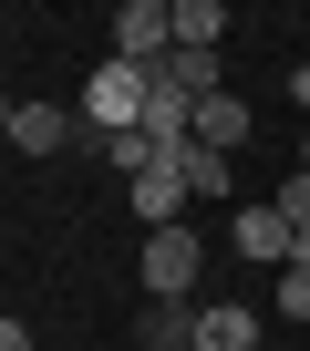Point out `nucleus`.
I'll return each instance as SVG.
<instances>
[{
  "instance_id": "nucleus-8",
  "label": "nucleus",
  "mask_w": 310,
  "mask_h": 351,
  "mask_svg": "<svg viewBox=\"0 0 310 351\" xmlns=\"http://www.w3.org/2000/svg\"><path fill=\"white\" fill-rule=\"evenodd\" d=\"M248 124H259V114H248V93L197 104V145H217V155H238V145H248Z\"/></svg>"
},
{
  "instance_id": "nucleus-15",
  "label": "nucleus",
  "mask_w": 310,
  "mask_h": 351,
  "mask_svg": "<svg viewBox=\"0 0 310 351\" xmlns=\"http://www.w3.org/2000/svg\"><path fill=\"white\" fill-rule=\"evenodd\" d=\"M300 176H310V124H300Z\"/></svg>"
},
{
  "instance_id": "nucleus-1",
  "label": "nucleus",
  "mask_w": 310,
  "mask_h": 351,
  "mask_svg": "<svg viewBox=\"0 0 310 351\" xmlns=\"http://www.w3.org/2000/svg\"><path fill=\"white\" fill-rule=\"evenodd\" d=\"M134 269H145V300H197V279H207V238H197V228H155Z\"/></svg>"
},
{
  "instance_id": "nucleus-13",
  "label": "nucleus",
  "mask_w": 310,
  "mask_h": 351,
  "mask_svg": "<svg viewBox=\"0 0 310 351\" xmlns=\"http://www.w3.org/2000/svg\"><path fill=\"white\" fill-rule=\"evenodd\" d=\"M0 351H32V330H21V310H11V320H0Z\"/></svg>"
},
{
  "instance_id": "nucleus-10",
  "label": "nucleus",
  "mask_w": 310,
  "mask_h": 351,
  "mask_svg": "<svg viewBox=\"0 0 310 351\" xmlns=\"http://www.w3.org/2000/svg\"><path fill=\"white\" fill-rule=\"evenodd\" d=\"M176 176H187V197H228V176H238V165H228L217 145H187V155H176Z\"/></svg>"
},
{
  "instance_id": "nucleus-16",
  "label": "nucleus",
  "mask_w": 310,
  "mask_h": 351,
  "mask_svg": "<svg viewBox=\"0 0 310 351\" xmlns=\"http://www.w3.org/2000/svg\"><path fill=\"white\" fill-rule=\"evenodd\" d=\"M300 258H310V238H300Z\"/></svg>"
},
{
  "instance_id": "nucleus-11",
  "label": "nucleus",
  "mask_w": 310,
  "mask_h": 351,
  "mask_svg": "<svg viewBox=\"0 0 310 351\" xmlns=\"http://www.w3.org/2000/svg\"><path fill=\"white\" fill-rule=\"evenodd\" d=\"M269 310H279V320H310V258H289V269L269 279Z\"/></svg>"
},
{
  "instance_id": "nucleus-5",
  "label": "nucleus",
  "mask_w": 310,
  "mask_h": 351,
  "mask_svg": "<svg viewBox=\"0 0 310 351\" xmlns=\"http://www.w3.org/2000/svg\"><path fill=\"white\" fill-rule=\"evenodd\" d=\"M197 310H207V300H145L134 341H145V351H197Z\"/></svg>"
},
{
  "instance_id": "nucleus-3",
  "label": "nucleus",
  "mask_w": 310,
  "mask_h": 351,
  "mask_svg": "<svg viewBox=\"0 0 310 351\" xmlns=\"http://www.w3.org/2000/svg\"><path fill=\"white\" fill-rule=\"evenodd\" d=\"M124 207H134V217H145V238H155V228H187V207H197V197H187V176H176V165H155V176H134V186H124Z\"/></svg>"
},
{
  "instance_id": "nucleus-4",
  "label": "nucleus",
  "mask_w": 310,
  "mask_h": 351,
  "mask_svg": "<svg viewBox=\"0 0 310 351\" xmlns=\"http://www.w3.org/2000/svg\"><path fill=\"white\" fill-rule=\"evenodd\" d=\"M0 124H11V155H62V145H73V114H62V104H32V93L0 114Z\"/></svg>"
},
{
  "instance_id": "nucleus-9",
  "label": "nucleus",
  "mask_w": 310,
  "mask_h": 351,
  "mask_svg": "<svg viewBox=\"0 0 310 351\" xmlns=\"http://www.w3.org/2000/svg\"><path fill=\"white\" fill-rule=\"evenodd\" d=\"M228 42V0H176V52H217Z\"/></svg>"
},
{
  "instance_id": "nucleus-14",
  "label": "nucleus",
  "mask_w": 310,
  "mask_h": 351,
  "mask_svg": "<svg viewBox=\"0 0 310 351\" xmlns=\"http://www.w3.org/2000/svg\"><path fill=\"white\" fill-rule=\"evenodd\" d=\"M289 104H300V124H310V62H300V73H289Z\"/></svg>"
},
{
  "instance_id": "nucleus-7",
  "label": "nucleus",
  "mask_w": 310,
  "mask_h": 351,
  "mask_svg": "<svg viewBox=\"0 0 310 351\" xmlns=\"http://www.w3.org/2000/svg\"><path fill=\"white\" fill-rule=\"evenodd\" d=\"M197 351H259V310L248 300H207L197 310Z\"/></svg>"
},
{
  "instance_id": "nucleus-2",
  "label": "nucleus",
  "mask_w": 310,
  "mask_h": 351,
  "mask_svg": "<svg viewBox=\"0 0 310 351\" xmlns=\"http://www.w3.org/2000/svg\"><path fill=\"white\" fill-rule=\"evenodd\" d=\"M228 238H238V258H259V269H289V258H300V228H289L279 207H238Z\"/></svg>"
},
{
  "instance_id": "nucleus-6",
  "label": "nucleus",
  "mask_w": 310,
  "mask_h": 351,
  "mask_svg": "<svg viewBox=\"0 0 310 351\" xmlns=\"http://www.w3.org/2000/svg\"><path fill=\"white\" fill-rule=\"evenodd\" d=\"M155 83L187 93V104H217V93H228V62H217V52H166V62H155Z\"/></svg>"
},
{
  "instance_id": "nucleus-12",
  "label": "nucleus",
  "mask_w": 310,
  "mask_h": 351,
  "mask_svg": "<svg viewBox=\"0 0 310 351\" xmlns=\"http://www.w3.org/2000/svg\"><path fill=\"white\" fill-rule=\"evenodd\" d=\"M279 217H289V228L310 238V176H300V165H289V186H279Z\"/></svg>"
}]
</instances>
